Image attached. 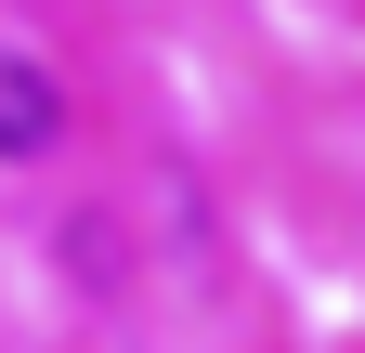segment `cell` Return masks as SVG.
Returning <instances> with one entry per match:
<instances>
[{"mask_svg": "<svg viewBox=\"0 0 365 353\" xmlns=\"http://www.w3.org/2000/svg\"><path fill=\"white\" fill-rule=\"evenodd\" d=\"M66 144V92H53V66L26 53V39H0V170H26V157H53Z\"/></svg>", "mask_w": 365, "mask_h": 353, "instance_id": "cell-1", "label": "cell"}]
</instances>
